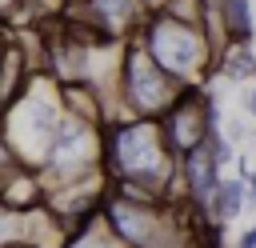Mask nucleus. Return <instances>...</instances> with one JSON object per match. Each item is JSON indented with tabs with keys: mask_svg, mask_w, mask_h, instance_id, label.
Returning a JSON list of instances; mask_svg holds the SVG:
<instances>
[{
	"mask_svg": "<svg viewBox=\"0 0 256 248\" xmlns=\"http://www.w3.org/2000/svg\"><path fill=\"white\" fill-rule=\"evenodd\" d=\"M104 168L120 184H136L148 196L168 200L180 184V156L156 116H120L104 128Z\"/></svg>",
	"mask_w": 256,
	"mask_h": 248,
	"instance_id": "obj_1",
	"label": "nucleus"
},
{
	"mask_svg": "<svg viewBox=\"0 0 256 248\" xmlns=\"http://www.w3.org/2000/svg\"><path fill=\"white\" fill-rule=\"evenodd\" d=\"M64 116H68V108L60 96V80L52 72H36L28 80V88L8 108H0V136L8 140V148L20 164L44 168Z\"/></svg>",
	"mask_w": 256,
	"mask_h": 248,
	"instance_id": "obj_2",
	"label": "nucleus"
},
{
	"mask_svg": "<svg viewBox=\"0 0 256 248\" xmlns=\"http://www.w3.org/2000/svg\"><path fill=\"white\" fill-rule=\"evenodd\" d=\"M136 40L180 84H208L216 76L220 52H216V44L208 36V24H188V20H176L168 12H148Z\"/></svg>",
	"mask_w": 256,
	"mask_h": 248,
	"instance_id": "obj_3",
	"label": "nucleus"
},
{
	"mask_svg": "<svg viewBox=\"0 0 256 248\" xmlns=\"http://www.w3.org/2000/svg\"><path fill=\"white\" fill-rule=\"evenodd\" d=\"M100 212L128 248H188V228L172 200L132 196L112 184Z\"/></svg>",
	"mask_w": 256,
	"mask_h": 248,
	"instance_id": "obj_4",
	"label": "nucleus"
},
{
	"mask_svg": "<svg viewBox=\"0 0 256 248\" xmlns=\"http://www.w3.org/2000/svg\"><path fill=\"white\" fill-rule=\"evenodd\" d=\"M184 88H192V84H180L176 76H168L136 36L124 40L120 76H116L120 116H156V120H160V116L184 96Z\"/></svg>",
	"mask_w": 256,
	"mask_h": 248,
	"instance_id": "obj_5",
	"label": "nucleus"
},
{
	"mask_svg": "<svg viewBox=\"0 0 256 248\" xmlns=\"http://www.w3.org/2000/svg\"><path fill=\"white\" fill-rule=\"evenodd\" d=\"M96 172H108L104 168V128L68 112L56 140H52V152H48L40 176L52 192L60 184H72V180H84V176H96Z\"/></svg>",
	"mask_w": 256,
	"mask_h": 248,
	"instance_id": "obj_6",
	"label": "nucleus"
},
{
	"mask_svg": "<svg viewBox=\"0 0 256 248\" xmlns=\"http://www.w3.org/2000/svg\"><path fill=\"white\" fill-rule=\"evenodd\" d=\"M148 12H152V0H88L84 8H72V16L104 40L136 36L140 24L148 20Z\"/></svg>",
	"mask_w": 256,
	"mask_h": 248,
	"instance_id": "obj_7",
	"label": "nucleus"
},
{
	"mask_svg": "<svg viewBox=\"0 0 256 248\" xmlns=\"http://www.w3.org/2000/svg\"><path fill=\"white\" fill-rule=\"evenodd\" d=\"M220 180H224V168H220V160H216L208 140L180 156V188H184V200L192 208H208L216 188H220Z\"/></svg>",
	"mask_w": 256,
	"mask_h": 248,
	"instance_id": "obj_8",
	"label": "nucleus"
},
{
	"mask_svg": "<svg viewBox=\"0 0 256 248\" xmlns=\"http://www.w3.org/2000/svg\"><path fill=\"white\" fill-rule=\"evenodd\" d=\"M216 20L228 44H256V8L252 0H216Z\"/></svg>",
	"mask_w": 256,
	"mask_h": 248,
	"instance_id": "obj_9",
	"label": "nucleus"
},
{
	"mask_svg": "<svg viewBox=\"0 0 256 248\" xmlns=\"http://www.w3.org/2000/svg\"><path fill=\"white\" fill-rule=\"evenodd\" d=\"M244 208H248V180H244V176H224L220 188H216V196H212V204H208L212 220L224 228V224H232Z\"/></svg>",
	"mask_w": 256,
	"mask_h": 248,
	"instance_id": "obj_10",
	"label": "nucleus"
},
{
	"mask_svg": "<svg viewBox=\"0 0 256 248\" xmlns=\"http://www.w3.org/2000/svg\"><path fill=\"white\" fill-rule=\"evenodd\" d=\"M64 248H128V244L112 232V224L104 220V212H96V216L80 220V224L68 232Z\"/></svg>",
	"mask_w": 256,
	"mask_h": 248,
	"instance_id": "obj_11",
	"label": "nucleus"
},
{
	"mask_svg": "<svg viewBox=\"0 0 256 248\" xmlns=\"http://www.w3.org/2000/svg\"><path fill=\"white\" fill-rule=\"evenodd\" d=\"M0 24H8L12 32H16V28H28L32 16H28L24 0H0Z\"/></svg>",
	"mask_w": 256,
	"mask_h": 248,
	"instance_id": "obj_12",
	"label": "nucleus"
},
{
	"mask_svg": "<svg viewBox=\"0 0 256 248\" xmlns=\"http://www.w3.org/2000/svg\"><path fill=\"white\" fill-rule=\"evenodd\" d=\"M220 132H224V136H228V140H232V144H240V140H244V136H248V124H244V120H236V116H232V120H224V128H220Z\"/></svg>",
	"mask_w": 256,
	"mask_h": 248,
	"instance_id": "obj_13",
	"label": "nucleus"
},
{
	"mask_svg": "<svg viewBox=\"0 0 256 248\" xmlns=\"http://www.w3.org/2000/svg\"><path fill=\"white\" fill-rule=\"evenodd\" d=\"M236 248H256V224L240 232V240H236Z\"/></svg>",
	"mask_w": 256,
	"mask_h": 248,
	"instance_id": "obj_14",
	"label": "nucleus"
},
{
	"mask_svg": "<svg viewBox=\"0 0 256 248\" xmlns=\"http://www.w3.org/2000/svg\"><path fill=\"white\" fill-rule=\"evenodd\" d=\"M248 204H256V168H252V176H248Z\"/></svg>",
	"mask_w": 256,
	"mask_h": 248,
	"instance_id": "obj_15",
	"label": "nucleus"
},
{
	"mask_svg": "<svg viewBox=\"0 0 256 248\" xmlns=\"http://www.w3.org/2000/svg\"><path fill=\"white\" fill-rule=\"evenodd\" d=\"M60 4H64V12H72V8H84L88 0H60Z\"/></svg>",
	"mask_w": 256,
	"mask_h": 248,
	"instance_id": "obj_16",
	"label": "nucleus"
},
{
	"mask_svg": "<svg viewBox=\"0 0 256 248\" xmlns=\"http://www.w3.org/2000/svg\"><path fill=\"white\" fill-rule=\"evenodd\" d=\"M8 36H12V28H8V24H0V52H4V44H8Z\"/></svg>",
	"mask_w": 256,
	"mask_h": 248,
	"instance_id": "obj_17",
	"label": "nucleus"
},
{
	"mask_svg": "<svg viewBox=\"0 0 256 248\" xmlns=\"http://www.w3.org/2000/svg\"><path fill=\"white\" fill-rule=\"evenodd\" d=\"M12 248H36V244H12Z\"/></svg>",
	"mask_w": 256,
	"mask_h": 248,
	"instance_id": "obj_18",
	"label": "nucleus"
},
{
	"mask_svg": "<svg viewBox=\"0 0 256 248\" xmlns=\"http://www.w3.org/2000/svg\"><path fill=\"white\" fill-rule=\"evenodd\" d=\"M252 8H256V0H252Z\"/></svg>",
	"mask_w": 256,
	"mask_h": 248,
	"instance_id": "obj_19",
	"label": "nucleus"
},
{
	"mask_svg": "<svg viewBox=\"0 0 256 248\" xmlns=\"http://www.w3.org/2000/svg\"><path fill=\"white\" fill-rule=\"evenodd\" d=\"M208 4H216V0H208Z\"/></svg>",
	"mask_w": 256,
	"mask_h": 248,
	"instance_id": "obj_20",
	"label": "nucleus"
}]
</instances>
